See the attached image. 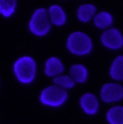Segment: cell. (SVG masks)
Listing matches in <instances>:
<instances>
[{
    "mask_svg": "<svg viewBox=\"0 0 123 124\" xmlns=\"http://www.w3.org/2000/svg\"><path fill=\"white\" fill-rule=\"evenodd\" d=\"M102 44L112 50L120 49L123 46V37L119 30L115 28H107L100 36Z\"/></svg>",
    "mask_w": 123,
    "mask_h": 124,
    "instance_id": "5",
    "label": "cell"
},
{
    "mask_svg": "<svg viewBox=\"0 0 123 124\" xmlns=\"http://www.w3.org/2000/svg\"><path fill=\"white\" fill-rule=\"evenodd\" d=\"M65 46L68 52L72 55L82 57L89 55L92 52L93 44L88 34L82 31H74L68 35Z\"/></svg>",
    "mask_w": 123,
    "mask_h": 124,
    "instance_id": "2",
    "label": "cell"
},
{
    "mask_svg": "<svg viewBox=\"0 0 123 124\" xmlns=\"http://www.w3.org/2000/svg\"><path fill=\"white\" fill-rule=\"evenodd\" d=\"M52 23L48 16L46 8L40 7L34 11L28 22L29 31L36 37H45L51 30Z\"/></svg>",
    "mask_w": 123,
    "mask_h": 124,
    "instance_id": "3",
    "label": "cell"
},
{
    "mask_svg": "<svg viewBox=\"0 0 123 124\" xmlns=\"http://www.w3.org/2000/svg\"><path fill=\"white\" fill-rule=\"evenodd\" d=\"M64 72V64L58 57H49L44 63V74L47 77L54 78Z\"/></svg>",
    "mask_w": 123,
    "mask_h": 124,
    "instance_id": "9",
    "label": "cell"
},
{
    "mask_svg": "<svg viewBox=\"0 0 123 124\" xmlns=\"http://www.w3.org/2000/svg\"><path fill=\"white\" fill-rule=\"evenodd\" d=\"M69 75L76 84H84L89 76L88 68L82 63H74L69 68Z\"/></svg>",
    "mask_w": 123,
    "mask_h": 124,
    "instance_id": "10",
    "label": "cell"
},
{
    "mask_svg": "<svg viewBox=\"0 0 123 124\" xmlns=\"http://www.w3.org/2000/svg\"><path fill=\"white\" fill-rule=\"evenodd\" d=\"M47 12H48V16L52 25L61 27L66 23V20H67L66 13L63 10V8L59 4H52L47 9Z\"/></svg>",
    "mask_w": 123,
    "mask_h": 124,
    "instance_id": "8",
    "label": "cell"
},
{
    "mask_svg": "<svg viewBox=\"0 0 123 124\" xmlns=\"http://www.w3.org/2000/svg\"><path fill=\"white\" fill-rule=\"evenodd\" d=\"M53 84H55L56 86L60 87V88L63 89V90L69 91V90L74 88L76 83L74 82V80L71 78L70 75L62 73V74L53 78Z\"/></svg>",
    "mask_w": 123,
    "mask_h": 124,
    "instance_id": "16",
    "label": "cell"
},
{
    "mask_svg": "<svg viewBox=\"0 0 123 124\" xmlns=\"http://www.w3.org/2000/svg\"><path fill=\"white\" fill-rule=\"evenodd\" d=\"M110 76L115 81H123V55L117 56L110 67Z\"/></svg>",
    "mask_w": 123,
    "mask_h": 124,
    "instance_id": "13",
    "label": "cell"
},
{
    "mask_svg": "<svg viewBox=\"0 0 123 124\" xmlns=\"http://www.w3.org/2000/svg\"><path fill=\"white\" fill-rule=\"evenodd\" d=\"M68 99V91L52 84L41 90L38 96L39 102L49 108L62 107Z\"/></svg>",
    "mask_w": 123,
    "mask_h": 124,
    "instance_id": "4",
    "label": "cell"
},
{
    "mask_svg": "<svg viewBox=\"0 0 123 124\" xmlns=\"http://www.w3.org/2000/svg\"><path fill=\"white\" fill-rule=\"evenodd\" d=\"M107 121L110 124H123V106H114L106 114Z\"/></svg>",
    "mask_w": 123,
    "mask_h": 124,
    "instance_id": "14",
    "label": "cell"
},
{
    "mask_svg": "<svg viewBox=\"0 0 123 124\" xmlns=\"http://www.w3.org/2000/svg\"><path fill=\"white\" fill-rule=\"evenodd\" d=\"M17 0H0V16L5 18L13 16L16 11Z\"/></svg>",
    "mask_w": 123,
    "mask_h": 124,
    "instance_id": "15",
    "label": "cell"
},
{
    "mask_svg": "<svg viewBox=\"0 0 123 124\" xmlns=\"http://www.w3.org/2000/svg\"><path fill=\"white\" fill-rule=\"evenodd\" d=\"M92 20H93V24L95 25V27L105 30V29L111 27L114 19H113V16L110 13L102 11V12L95 14Z\"/></svg>",
    "mask_w": 123,
    "mask_h": 124,
    "instance_id": "12",
    "label": "cell"
},
{
    "mask_svg": "<svg viewBox=\"0 0 123 124\" xmlns=\"http://www.w3.org/2000/svg\"><path fill=\"white\" fill-rule=\"evenodd\" d=\"M100 98L105 103L117 102L123 98V87L117 83L104 84L100 91Z\"/></svg>",
    "mask_w": 123,
    "mask_h": 124,
    "instance_id": "6",
    "label": "cell"
},
{
    "mask_svg": "<svg viewBox=\"0 0 123 124\" xmlns=\"http://www.w3.org/2000/svg\"><path fill=\"white\" fill-rule=\"evenodd\" d=\"M96 14V7L91 3H85L78 7L76 16L79 21L87 23L91 21Z\"/></svg>",
    "mask_w": 123,
    "mask_h": 124,
    "instance_id": "11",
    "label": "cell"
},
{
    "mask_svg": "<svg viewBox=\"0 0 123 124\" xmlns=\"http://www.w3.org/2000/svg\"><path fill=\"white\" fill-rule=\"evenodd\" d=\"M13 72L16 80L23 85L32 84L38 72L37 62L33 57L29 55H24L15 60L13 64Z\"/></svg>",
    "mask_w": 123,
    "mask_h": 124,
    "instance_id": "1",
    "label": "cell"
},
{
    "mask_svg": "<svg viewBox=\"0 0 123 124\" xmlns=\"http://www.w3.org/2000/svg\"><path fill=\"white\" fill-rule=\"evenodd\" d=\"M80 107L86 115L94 116L99 110V101L97 97L92 93H84L80 97Z\"/></svg>",
    "mask_w": 123,
    "mask_h": 124,
    "instance_id": "7",
    "label": "cell"
}]
</instances>
